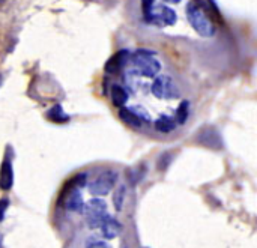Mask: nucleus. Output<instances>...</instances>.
Returning <instances> with one entry per match:
<instances>
[{
    "label": "nucleus",
    "mask_w": 257,
    "mask_h": 248,
    "mask_svg": "<svg viewBox=\"0 0 257 248\" xmlns=\"http://www.w3.org/2000/svg\"><path fill=\"white\" fill-rule=\"evenodd\" d=\"M131 72L145 78H155L161 72V62L157 59L154 50L149 48H137L133 56H130Z\"/></svg>",
    "instance_id": "obj_1"
},
{
    "label": "nucleus",
    "mask_w": 257,
    "mask_h": 248,
    "mask_svg": "<svg viewBox=\"0 0 257 248\" xmlns=\"http://www.w3.org/2000/svg\"><path fill=\"white\" fill-rule=\"evenodd\" d=\"M185 17L188 24L194 29L199 36L212 38L217 33V26L205 12L203 6L199 2H188L185 6Z\"/></svg>",
    "instance_id": "obj_2"
},
{
    "label": "nucleus",
    "mask_w": 257,
    "mask_h": 248,
    "mask_svg": "<svg viewBox=\"0 0 257 248\" xmlns=\"http://www.w3.org/2000/svg\"><path fill=\"white\" fill-rule=\"evenodd\" d=\"M152 96H155L157 99H164V101H170V99H178L182 93L181 86L173 80V77L167 75V74H161L157 75L149 87Z\"/></svg>",
    "instance_id": "obj_3"
},
{
    "label": "nucleus",
    "mask_w": 257,
    "mask_h": 248,
    "mask_svg": "<svg viewBox=\"0 0 257 248\" xmlns=\"http://www.w3.org/2000/svg\"><path fill=\"white\" fill-rule=\"evenodd\" d=\"M117 178H119V175H117L116 170H111V169L102 170L87 184L89 191L93 196H98V197L105 196V194H108L114 188V185L117 182Z\"/></svg>",
    "instance_id": "obj_4"
},
{
    "label": "nucleus",
    "mask_w": 257,
    "mask_h": 248,
    "mask_svg": "<svg viewBox=\"0 0 257 248\" xmlns=\"http://www.w3.org/2000/svg\"><path fill=\"white\" fill-rule=\"evenodd\" d=\"M83 214L86 215V223L90 229H99L102 221L110 215L107 211V203L102 199H92L84 206Z\"/></svg>",
    "instance_id": "obj_5"
},
{
    "label": "nucleus",
    "mask_w": 257,
    "mask_h": 248,
    "mask_svg": "<svg viewBox=\"0 0 257 248\" xmlns=\"http://www.w3.org/2000/svg\"><path fill=\"white\" fill-rule=\"evenodd\" d=\"M176 21H178V14L173 8H170L167 5L155 6V9L152 12L151 24H155L158 27H169V26L176 24Z\"/></svg>",
    "instance_id": "obj_6"
},
{
    "label": "nucleus",
    "mask_w": 257,
    "mask_h": 248,
    "mask_svg": "<svg viewBox=\"0 0 257 248\" xmlns=\"http://www.w3.org/2000/svg\"><path fill=\"white\" fill-rule=\"evenodd\" d=\"M119 117L123 120V123H126L128 127H131L134 130H140L143 127V122H145L143 116L137 110L126 107V105L119 108Z\"/></svg>",
    "instance_id": "obj_7"
},
{
    "label": "nucleus",
    "mask_w": 257,
    "mask_h": 248,
    "mask_svg": "<svg viewBox=\"0 0 257 248\" xmlns=\"http://www.w3.org/2000/svg\"><path fill=\"white\" fill-rule=\"evenodd\" d=\"M110 99H111L114 107H117V108L125 107L128 99H130V92H128V89L123 84L111 83L110 84Z\"/></svg>",
    "instance_id": "obj_8"
},
{
    "label": "nucleus",
    "mask_w": 257,
    "mask_h": 248,
    "mask_svg": "<svg viewBox=\"0 0 257 248\" xmlns=\"http://www.w3.org/2000/svg\"><path fill=\"white\" fill-rule=\"evenodd\" d=\"M99 229H101L102 238H105V239H114V238L120 233L122 226H120V223H119L116 218H113L111 215H108V217L102 221V224H101Z\"/></svg>",
    "instance_id": "obj_9"
},
{
    "label": "nucleus",
    "mask_w": 257,
    "mask_h": 248,
    "mask_svg": "<svg viewBox=\"0 0 257 248\" xmlns=\"http://www.w3.org/2000/svg\"><path fill=\"white\" fill-rule=\"evenodd\" d=\"M178 123L175 120V116L170 114H161L157 120H154V128L157 133L161 134H170L176 130Z\"/></svg>",
    "instance_id": "obj_10"
},
{
    "label": "nucleus",
    "mask_w": 257,
    "mask_h": 248,
    "mask_svg": "<svg viewBox=\"0 0 257 248\" xmlns=\"http://www.w3.org/2000/svg\"><path fill=\"white\" fill-rule=\"evenodd\" d=\"M11 187H12V166L9 160L6 158L0 172V188L6 191V190H11Z\"/></svg>",
    "instance_id": "obj_11"
},
{
    "label": "nucleus",
    "mask_w": 257,
    "mask_h": 248,
    "mask_svg": "<svg viewBox=\"0 0 257 248\" xmlns=\"http://www.w3.org/2000/svg\"><path fill=\"white\" fill-rule=\"evenodd\" d=\"M190 111H191V108H190V102L185 99V101H182L179 105H178V108H176V111H175V120H176V123L181 127V125H185V122L188 120V117H190Z\"/></svg>",
    "instance_id": "obj_12"
},
{
    "label": "nucleus",
    "mask_w": 257,
    "mask_h": 248,
    "mask_svg": "<svg viewBox=\"0 0 257 248\" xmlns=\"http://www.w3.org/2000/svg\"><path fill=\"white\" fill-rule=\"evenodd\" d=\"M125 196H126V187L125 185L117 187V190L113 194V205H114L116 211H120L122 209V206L125 203Z\"/></svg>",
    "instance_id": "obj_13"
},
{
    "label": "nucleus",
    "mask_w": 257,
    "mask_h": 248,
    "mask_svg": "<svg viewBox=\"0 0 257 248\" xmlns=\"http://www.w3.org/2000/svg\"><path fill=\"white\" fill-rule=\"evenodd\" d=\"M84 247L86 248H111L108 244H107V242H105V241H101V239L93 238V236L87 238V241H86Z\"/></svg>",
    "instance_id": "obj_14"
},
{
    "label": "nucleus",
    "mask_w": 257,
    "mask_h": 248,
    "mask_svg": "<svg viewBox=\"0 0 257 248\" xmlns=\"http://www.w3.org/2000/svg\"><path fill=\"white\" fill-rule=\"evenodd\" d=\"M8 206H9V202H8L6 199H2V200H0V221H2L3 217H5V212H6Z\"/></svg>",
    "instance_id": "obj_15"
},
{
    "label": "nucleus",
    "mask_w": 257,
    "mask_h": 248,
    "mask_svg": "<svg viewBox=\"0 0 257 248\" xmlns=\"http://www.w3.org/2000/svg\"><path fill=\"white\" fill-rule=\"evenodd\" d=\"M163 2H164V3H175V5H176V3H179L181 0H163Z\"/></svg>",
    "instance_id": "obj_16"
},
{
    "label": "nucleus",
    "mask_w": 257,
    "mask_h": 248,
    "mask_svg": "<svg viewBox=\"0 0 257 248\" xmlns=\"http://www.w3.org/2000/svg\"><path fill=\"white\" fill-rule=\"evenodd\" d=\"M3 2H6V0H0V3H3Z\"/></svg>",
    "instance_id": "obj_17"
}]
</instances>
